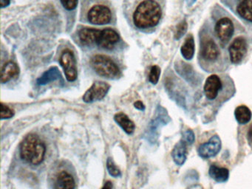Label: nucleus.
Masks as SVG:
<instances>
[{
	"mask_svg": "<svg viewBox=\"0 0 252 189\" xmlns=\"http://www.w3.org/2000/svg\"><path fill=\"white\" fill-rule=\"evenodd\" d=\"M161 7L156 0H143L132 14L134 25L139 29L154 28L160 22Z\"/></svg>",
	"mask_w": 252,
	"mask_h": 189,
	"instance_id": "nucleus-1",
	"label": "nucleus"
},
{
	"mask_svg": "<svg viewBox=\"0 0 252 189\" xmlns=\"http://www.w3.org/2000/svg\"><path fill=\"white\" fill-rule=\"evenodd\" d=\"M203 92L208 100L218 105L232 97L234 87L231 79L225 81L219 75L213 74L206 78Z\"/></svg>",
	"mask_w": 252,
	"mask_h": 189,
	"instance_id": "nucleus-2",
	"label": "nucleus"
},
{
	"mask_svg": "<svg viewBox=\"0 0 252 189\" xmlns=\"http://www.w3.org/2000/svg\"><path fill=\"white\" fill-rule=\"evenodd\" d=\"M20 153L23 160L32 165H39L45 159L46 146L39 136L30 134L22 141Z\"/></svg>",
	"mask_w": 252,
	"mask_h": 189,
	"instance_id": "nucleus-3",
	"label": "nucleus"
},
{
	"mask_svg": "<svg viewBox=\"0 0 252 189\" xmlns=\"http://www.w3.org/2000/svg\"><path fill=\"white\" fill-rule=\"evenodd\" d=\"M90 63L94 70L103 78L116 79L120 77V68L109 56L102 54L94 55L91 58Z\"/></svg>",
	"mask_w": 252,
	"mask_h": 189,
	"instance_id": "nucleus-4",
	"label": "nucleus"
},
{
	"mask_svg": "<svg viewBox=\"0 0 252 189\" xmlns=\"http://www.w3.org/2000/svg\"><path fill=\"white\" fill-rule=\"evenodd\" d=\"M199 56L200 61L208 66L215 64L220 59V49L212 37L205 36L201 40Z\"/></svg>",
	"mask_w": 252,
	"mask_h": 189,
	"instance_id": "nucleus-5",
	"label": "nucleus"
},
{
	"mask_svg": "<svg viewBox=\"0 0 252 189\" xmlns=\"http://www.w3.org/2000/svg\"><path fill=\"white\" fill-rule=\"evenodd\" d=\"M222 147L220 138L218 134L210 133V135L201 139L197 146V153L203 159L213 158L220 152Z\"/></svg>",
	"mask_w": 252,
	"mask_h": 189,
	"instance_id": "nucleus-6",
	"label": "nucleus"
},
{
	"mask_svg": "<svg viewBox=\"0 0 252 189\" xmlns=\"http://www.w3.org/2000/svg\"><path fill=\"white\" fill-rule=\"evenodd\" d=\"M113 18L111 9L105 4H94L87 13V19L93 25H104L110 23Z\"/></svg>",
	"mask_w": 252,
	"mask_h": 189,
	"instance_id": "nucleus-7",
	"label": "nucleus"
},
{
	"mask_svg": "<svg viewBox=\"0 0 252 189\" xmlns=\"http://www.w3.org/2000/svg\"><path fill=\"white\" fill-rule=\"evenodd\" d=\"M60 64L64 69L67 81H75L78 77L76 57L72 50L66 49L62 53L60 59Z\"/></svg>",
	"mask_w": 252,
	"mask_h": 189,
	"instance_id": "nucleus-8",
	"label": "nucleus"
},
{
	"mask_svg": "<svg viewBox=\"0 0 252 189\" xmlns=\"http://www.w3.org/2000/svg\"><path fill=\"white\" fill-rule=\"evenodd\" d=\"M110 89V84L103 81H95L84 94L83 100L85 103H93L102 100Z\"/></svg>",
	"mask_w": 252,
	"mask_h": 189,
	"instance_id": "nucleus-9",
	"label": "nucleus"
},
{
	"mask_svg": "<svg viewBox=\"0 0 252 189\" xmlns=\"http://www.w3.org/2000/svg\"><path fill=\"white\" fill-rule=\"evenodd\" d=\"M248 44L246 38L243 36L237 37L228 48L230 60L234 64L240 63L247 53Z\"/></svg>",
	"mask_w": 252,
	"mask_h": 189,
	"instance_id": "nucleus-10",
	"label": "nucleus"
},
{
	"mask_svg": "<svg viewBox=\"0 0 252 189\" xmlns=\"http://www.w3.org/2000/svg\"><path fill=\"white\" fill-rule=\"evenodd\" d=\"M215 30L217 36L220 42L225 44L231 40L234 35V24L229 18H221L217 22Z\"/></svg>",
	"mask_w": 252,
	"mask_h": 189,
	"instance_id": "nucleus-11",
	"label": "nucleus"
},
{
	"mask_svg": "<svg viewBox=\"0 0 252 189\" xmlns=\"http://www.w3.org/2000/svg\"><path fill=\"white\" fill-rule=\"evenodd\" d=\"M159 111L157 112L156 118H155L153 121L150 122L149 125L148 129L144 135V138L150 142V143H155L158 137V129L160 126L165 125V124L168 122V117H166V113H162V108H158Z\"/></svg>",
	"mask_w": 252,
	"mask_h": 189,
	"instance_id": "nucleus-12",
	"label": "nucleus"
},
{
	"mask_svg": "<svg viewBox=\"0 0 252 189\" xmlns=\"http://www.w3.org/2000/svg\"><path fill=\"white\" fill-rule=\"evenodd\" d=\"M120 40V35L117 31L112 28L101 30V35L97 45L104 50H113Z\"/></svg>",
	"mask_w": 252,
	"mask_h": 189,
	"instance_id": "nucleus-13",
	"label": "nucleus"
},
{
	"mask_svg": "<svg viewBox=\"0 0 252 189\" xmlns=\"http://www.w3.org/2000/svg\"><path fill=\"white\" fill-rule=\"evenodd\" d=\"M101 30L95 29L92 28H82L78 33L79 41L85 46H91L93 44H97Z\"/></svg>",
	"mask_w": 252,
	"mask_h": 189,
	"instance_id": "nucleus-14",
	"label": "nucleus"
},
{
	"mask_svg": "<svg viewBox=\"0 0 252 189\" xmlns=\"http://www.w3.org/2000/svg\"><path fill=\"white\" fill-rule=\"evenodd\" d=\"M62 81L63 82V76L61 72L57 66H52V67L45 71L39 78L36 80V84L39 86L46 85L49 83L54 82L56 81Z\"/></svg>",
	"mask_w": 252,
	"mask_h": 189,
	"instance_id": "nucleus-15",
	"label": "nucleus"
},
{
	"mask_svg": "<svg viewBox=\"0 0 252 189\" xmlns=\"http://www.w3.org/2000/svg\"><path fill=\"white\" fill-rule=\"evenodd\" d=\"M20 69L18 65L13 62H8L2 66L1 69V82L5 84L12 80L15 77L18 76Z\"/></svg>",
	"mask_w": 252,
	"mask_h": 189,
	"instance_id": "nucleus-16",
	"label": "nucleus"
},
{
	"mask_svg": "<svg viewBox=\"0 0 252 189\" xmlns=\"http://www.w3.org/2000/svg\"><path fill=\"white\" fill-rule=\"evenodd\" d=\"M76 182L74 177L66 171H63L57 176L55 189H74Z\"/></svg>",
	"mask_w": 252,
	"mask_h": 189,
	"instance_id": "nucleus-17",
	"label": "nucleus"
},
{
	"mask_svg": "<svg viewBox=\"0 0 252 189\" xmlns=\"http://www.w3.org/2000/svg\"><path fill=\"white\" fill-rule=\"evenodd\" d=\"M188 146V143L181 139V141L178 142L174 147L172 152V157L177 165H182L185 162Z\"/></svg>",
	"mask_w": 252,
	"mask_h": 189,
	"instance_id": "nucleus-18",
	"label": "nucleus"
},
{
	"mask_svg": "<svg viewBox=\"0 0 252 189\" xmlns=\"http://www.w3.org/2000/svg\"><path fill=\"white\" fill-rule=\"evenodd\" d=\"M209 174L211 178L213 179L215 181L218 183H225L229 177V171L228 168L212 164L209 167Z\"/></svg>",
	"mask_w": 252,
	"mask_h": 189,
	"instance_id": "nucleus-19",
	"label": "nucleus"
},
{
	"mask_svg": "<svg viewBox=\"0 0 252 189\" xmlns=\"http://www.w3.org/2000/svg\"><path fill=\"white\" fill-rule=\"evenodd\" d=\"M114 120L117 123L118 125L120 126L126 134H132L135 131V125L133 121H131L129 117L124 112H119V113L116 114Z\"/></svg>",
	"mask_w": 252,
	"mask_h": 189,
	"instance_id": "nucleus-20",
	"label": "nucleus"
},
{
	"mask_svg": "<svg viewBox=\"0 0 252 189\" xmlns=\"http://www.w3.org/2000/svg\"><path fill=\"white\" fill-rule=\"evenodd\" d=\"M237 12L240 17L252 23V0H242L237 6Z\"/></svg>",
	"mask_w": 252,
	"mask_h": 189,
	"instance_id": "nucleus-21",
	"label": "nucleus"
},
{
	"mask_svg": "<svg viewBox=\"0 0 252 189\" xmlns=\"http://www.w3.org/2000/svg\"><path fill=\"white\" fill-rule=\"evenodd\" d=\"M234 116L239 124L245 125L252 119V114L248 106L241 105L236 108L234 111Z\"/></svg>",
	"mask_w": 252,
	"mask_h": 189,
	"instance_id": "nucleus-22",
	"label": "nucleus"
},
{
	"mask_svg": "<svg viewBox=\"0 0 252 189\" xmlns=\"http://www.w3.org/2000/svg\"><path fill=\"white\" fill-rule=\"evenodd\" d=\"M194 50H195V46H194V38L192 35H189L181 47V54L184 59L187 60H191L194 56Z\"/></svg>",
	"mask_w": 252,
	"mask_h": 189,
	"instance_id": "nucleus-23",
	"label": "nucleus"
},
{
	"mask_svg": "<svg viewBox=\"0 0 252 189\" xmlns=\"http://www.w3.org/2000/svg\"><path fill=\"white\" fill-rule=\"evenodd\" d=\"M160 68L159 67L158 65H153L152 66L151 69L150 70V73H149V81L152 84H156L158 82L159 78H160Z\"/></svg>",
	"mask_w": 252,
	"mask_h": 189,
	"instance_id": "nucleus-24",
	"label": "nucleus"
},
{
	"mask_svg": "<svg viewBox=\"0 0 252 189\" xmlns=\"http://www.w3.org/2000/svg\"><path fill=\"white\" fill-rule=\"evenodd\" d=\"M107 168L109 174L113 177H119L122 175L120 169L118 168L117 165L115 163L111 158H109L107 160Z\"/></svg>",
	"mask_w": 252,
	"mask_h": 189,
	"instance_id": "nucleus-25",
	"label": "nucleus"
},
{
	"mask_svg": "<svg viewBox=\"0 0 252 189\" xmlns=\"http://www.w3.org/2000/svg\"><path fill=\"white\" fill-rule=\"evenodd\" d=\"M14 110L10 108L8 105L4 103H1V113H0V118L1 120L10 119L14 117Z\"/></svg>",
	"mask_w": 252,
	"mask_h": 189,
	"instance_id": "nucleus-26",
	"label": "nucleus"
},
{
	"mask_svg": "<svg viewBox=\"0 0 252 189\" xmlns=\"http://www.w3.org/2000/svg\"><path fill=\"white\" fill-rule=\"evenodd\" d=\"M187 28H188V25H187V22L185 20L178 24L176 28V31H175V39H179L183 35H185L186 32H187Z\"/></svg>",
	"mask_w": 252,
	"mask_h": 189,
	"instance_id": "nucleus-27",
	"label": "nucleus"
},
{
	"mask_svg": "<svg viewBox=\"0 0 252 189\" xmlns=\"http://www.w3.org/2000/svg\"><path fill=\"white\" fill-rule=\"evenodd\" d=\"M79 0H60L64 9L67 10H73L76 8Z\"/></svg>",
	"mask_w": 252,
	"mask_h": 189,
	"instance_id": "nucleus-28",
	"label": "nucleus"
},
{
	"mask_svg": "<svg viewBox=\"0 0 252 189\" xmlns=\"http://www.w3.org/2000/svg\"><path fill=\"white\" fill-rule=\"evenodd\" d=\"M182 140L187 142L189 145L192 144L194 141V132L190 129L184 131V134H183Z\"/></svg>",
	"mask_w": 252,
	"mask_h": 189,
	"instance_id": "nucleus-29",
	"label": "nucleus"
},
{
	"mask_svg": "<svg viewBox=\"0 0 252 189\" xmlns=\"http://www.w3.org/2000/svg\"><path fill=\"white\" fill-rule=\"evenodd\" d=\"M134 106L138 110L144 111L145 109V106H144V103L141 100H137L136 102H135L134 103Z\"/></svg>",
	"mask_w": 252,
	"mask_h": 189,
	"instance_id": "nucleus-30",
	"label": "nucleus"
},
{
	"mask_svg": "<svg viewBox=\"0 0 252 189\" xmlns=\"http://www.w3.org/2000/svg\"><path fill=\"white\" fill-rule=\"evenodd\" d=\"M10 3H11V0H0V6H1V8L8 7Z\"/></svg>",
	"mask_w": 252,
	"mask_h": 189,
	"instance_id": "nucleus-31",
	"label": "nucleus"
},
{
	"mask_svg": "<svg viewBox=\"0 0 252 189\" xmlns=\"http://www.w3.org/2000/svg\"><path fill=\"white\" fill-rule=\"evenodd\" d=\"M101 189H113V183L111 181L106 182Z\"/></svg>",
	"mask_w": 252,
	"mask_h": 189,
	"instance_id": "nucleus-32",
	"label": "nucleus"
},
{
	"mask_svg": "<svg viewBox=\"0 0 252 189\" xmlns=\"http://www.w3.org/2000/svg\"><path fill=\"white\" fill-rule=\"evenodd\" d=\"M249 138L251 139V140H252V125L251 126L250 128H249Z\"/></svg>",
	"mask_w": 252,
	"mask_h": 189,
	"instance_id": "nucleus-33",
	"label": "nucleus"
},
{
	"mask_svg": "<svg viewBox=\"0 0 252 189\" xmlns=\"http://www.w3.org/2000/svg\"><path fill=\"white\" fill-rule=\"evenodd\" d=\"M187 1H188L189 4L190 5H191V4H193V3H194V1H195V0H187Z\"/></svg>",
	"mask_w": 252,
	"mask_h": 189,
	"instance_id": "nucleus-34",
	"label": "nucleus"
}]
</instances>
